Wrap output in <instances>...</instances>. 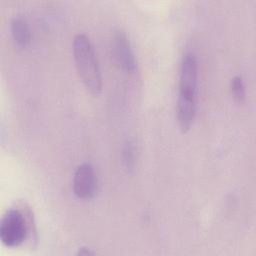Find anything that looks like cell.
<instances>
[{"label":"cell","mask_w":256,"mask_h":256,"mask_svg":"<svg viewBox=\"0 0 256 256\" xmlns=\"http://www.w3.org/2000/svg\"><path fill=\"white\" fill-rule=\"evenodd\" d=\"M198 86V62L196 55L187 52L181 61L179 73V94L176 117L182 132L188 131L196 116V98Z\"/></svg>","instance_id":"6da1fadb"},{"label":"cell","mask_w":256,"mask_h":256,"mask_svg":"<svg viewBox=\"0 0 256 256\" xmlns=\"http://www.w3.org/2000/svg\"><path fill=\"white\" fill-rule=\"evenodd\" d=\"M73 54L78 74L85 88L93 95L100 94L102 77L93 46L85 34H77L74 37Z\"/></svg>","instance_id":"7a4b0ae2"},{"label":"cell","mask_w":256,"mask_h":256,"mask_svg":"<svg viewBox=\"0 0 256 256\" xmlns=\"http://www.w3.org/2000/svg\"><path fill=\"white\" fill-rule=\"evenodd\" d=\"M26 220L18 210L10 209L5 212L0 222V239L7 247H18L27 238Z\"/></svg>","instance_id":"3957f363"},{"label":"cell","mask_w":256,"mask_h":256,"mask_svg":"<svg viewBox=\"0 0 256 256\" xmlns=\"http://www.w3.org/2000/svg\"><path fill=\"white\" fill-rule=\"evenodd\" d=\"M112 51L119 67L125 72L132 73L136 69V59L130 41L123 30H118L113 35Z\"/></svg>","instance_id":"277c9868"},{"label":"cell","mask_w":256,"mask_h":256,"mask_svg":"<svg viewBox=\"0 0 256 256\" xmlns=\"http://www.w3.org/2000/svg\"><path fill=\"white\" fill-rule=\"evenodd\" d=\"M73 191L79 199L93 198L96 192V176L91 164L82 163L76 168L73 177Z\"/></svg>","instance_id":"5b68a950"},{"label":"cell","mask_w":256,"mask_h":256,"mask_svg":"<svg viewBox=\"0 0 256 256\" xmlns=\"http://www.w3.org/2000/svg\"><path fill=\"white\" fill-rule=\"evenodd\" d=\"M11 34L17 46L25 48L31 40L30 29L25 18L22 16H15L11 21Z\"/></svg>","instance_id":"8992f818"},{"label":"cell","mask_w":256,"mask_h":256,"mask_svg":"<svg viewBox=\"0 0 256 256\" xmlns=\"http://www.w3.org/2000/svg\"><path fill=\"white\" fill-rule=\"evenodd\" d=\"M122 164L124 169L129 173L132 172L135 167L136 162V148L134 142L131 140H127L122 147Z\"/></svg>","instance_id":"52a82bcc"},{"label":"cell","mask_w":256,"mask_h":256,"mask_svg":"<svg viewBox=\"0 0 256 256\" xmlns=\"http://www.w3.org/2000/svg\"><path fill=\"white\" fill-rule=\"evenodd\" d=\"M230 87H231V92L235 101L238 103H242L245 100V96H246L245 85L242 77L239 75L234 76L231 79Z\"/></svg>","instance_id":"ba28073f"},{"label":"cell","mask_w":256,"mask_h":256,"mask_svg":"<svg viewBox=\"0 0 256 256\" xmlns=\"http://www.w3.org/2000/svg\"><path fill=\"white\" fill-rule=\"evenodd\" d=\"M93 254H94V252H92L90 249H87V248H84V247L79 249L78 252H77V255H85V256H87V255H93Z\"/></svg>","instance_id":"9c48e42d"}]
</instances>
